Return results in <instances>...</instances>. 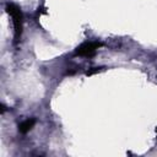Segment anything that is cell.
Returning a JSON list of instances; mask_svg holds the SVG:
<instances>
[{
  "mask_svg": "<svg viewBox=\"0 0 157 157\" xmlns=\"http://www.w3.org/2000/svg\"><path fill=\"white\" fill-rule=\"evenodd\" d=\"M6 12L11 16L12 18V23H13V38H15V43H18L21 34H22V29H23V15L21 9L12 4V2H7L6 4Z\"/></svg>",
  "mask_w": 157,
  "mask_h": 157,
  "instance_id": "6da1fadb",
  "label": "cell"
},
{
  "mask_svg": "<svg viewBox=\"0 0 157 157\" xmlns=\"http://www.w3.org/2000/svg\"><path fill=\"white\" fill-rule=\"evenodd\" d=\"M102 47V43L101 42H97V40H87L82 44H80L76 49H75V55H78V56H85V58H91L96 54L97 49Z\"/></svg>",
  "mask_w": 157,
  "mask_h": 157,
  "instance_id": "7a4b0ae2",
  "label": "cell"
},
{
  "mask_svg": "<svg viewBox=\"0 0 157 157\" xmlns=\"http://www.w3.org/2000/svg\"><path fill=\"white\" fill-rule=\"evenodd\" d=\"M34 124H36V119H34V118L26 119V120H23V121L18 125V131H20L21 134H27V132L34 126Z\"/></svg>",
  "mask_w": 157,
  "mask_h": 157,
  "instance_id": "3957f363",
  "label": "cell"
},
{
  "mask_svg": "<svg viewBox=\"0 0 157 157\" xmlns=\"http://www.w3.org/2000/svg\"><path fill=\"white\" fill-rule=\"evenodd\" d=\"M102 70H103L102 67H92V69L87 70L86 75H87V76H91V75H94V74H97V72H101Z\"/></svg>",
  "mask_w": 157,
  "mask_h": 157,
  "instance_id": "277c9868",
  "label": "cell"
},
{
  "mask_svg": "<svg viewBox=\"0 0 157 157\" xmlns=\"http://www.w3.org/2000/svg\"><path fill=\"white\" fill-rule=\"evenodd\" d=\"M156 132H157V128H156Z\"/></svg>",
  "mask_w": 157,
  "mask_h": 157,
  "instance_id": "5b68a950",
  "label": "cell"
}]
</instances>
